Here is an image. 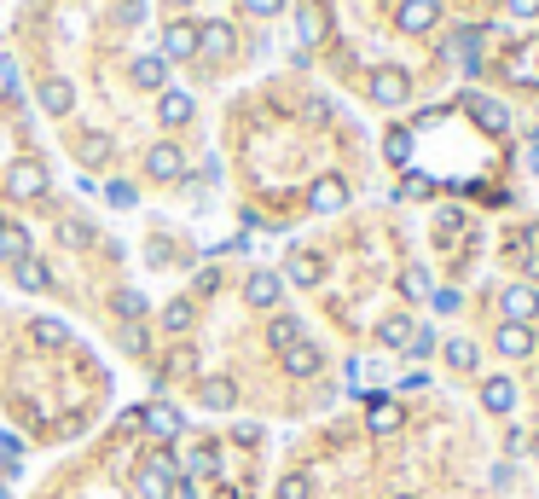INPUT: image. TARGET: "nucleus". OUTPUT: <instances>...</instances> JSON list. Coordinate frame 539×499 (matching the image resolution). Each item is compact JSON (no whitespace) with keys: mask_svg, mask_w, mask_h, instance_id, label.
Here are the masks:
<instances>
[{"mask_svg":"<svg viewBox=\"0 0 539 499\" xmlns=\"http://www.w3.org/2000/svg\"><path fill=\"white\" fill-rule=\"evenodd\" d=\"M371 99L389 105V111H394V105H406V99H412V76H406L401 65H377V70H371Z\"/></svg>","mask_w":539,"mask_h":499,"instance_id":"obj_1","label":"nucleus"},{"mask_svg":"<svg viewBox=\"0 0 539 499\" xmlns=\"http://www.w3.org/2000/svg\"><path fill=\"white\" fill-rule=\"evenodd\" d=\"M6 192L24 198V204H29V198H41V192H46V168H41L36 158H18V163L6 168Z\"/></svg>","mask_w":539,"mask_h":499,"instance_id":"obj_2","label":"nucleus"},{"mask_svg":"<svg viewBox=\"0 0 539 499\" xmlns=\"http://www.w3.org/2000/svg\"><path fill=\"white\" fill-rule=\"evenodd\" d=\"M146 175L151 180H180L186 175V151L174 146V139H157V146L146 151Z\"/></svg>","mask_w":539,"mask_h":499,"instance_id":"obj_3","label":"nucleus"},{"mask_svg":"<svg viewBox=\"0 0 539 499\" xmlns=\"http://www.w3.org/2000/svg\"><path fill=\"white\" fill-rule=\"evenodd\" d=\"M435 18H441V0H394V24H401L406 36L435 29Z\"/></svg>","mask_w":539,"mask_h":499,"instance_id":"obj_4","label":"nucleus"},{"mask_svg":"<svg viewBox=\"0 0 539 499\" xmlns=\"http://www.w3.org/2000/svg\"><path fill=\"white\" fill-rule=\"evenodd\" d=\"M296 29H302V46H320L331 36V6L325 0H302L296 6Z\"/></svg>","mask_w":539,"mask_h":499,"instance_id":"obj_5","label":"nucleus"},{"mask_svg":"<svg viewBox=\"0 0 539 499\" xmlns=\"http://www.w3.org/2000/svg\"><path fill=\"white\" fill-rule=\"evenodd\" d=\"M499 308H504V325H528V320L539 314V290H534V285H504Z\"/></svg>","mask_w":539,"mask_h":499,"instance_id":"obj_6","label":"nucleus"},{"mask_svg":"<svg viewBox=\"0 0 539 499\" xmlns=\"http://www.w3.org/2000/svg\"><path fill=\"white\" fill-rule=\"evenodd\" d=\"M464 105H470V117L482 122L487 134H511V111H504L499 99H487V93H464Z\"/></svg>","mask_w":539,"mask_h":499,"instance_id":"obj_7","label":"nucleus"},{"mask_svg":"<svg viewBox=\"0 0 539 499\" xmlns=\"http://www.w3.org/2000/svg\"><path fill=\"white\" fill-rule=\"evenodd\" d=\"M139 499H174V459H151L139 471Z\"/></svg>","mask_w":539,"mask_h":499,"instance_id":"obj_8","label":"nucleus"},{"mask_svg":"<svg viewBox=\"0 0 539 499\" xmlns=\"http://www.w3.org/2000/svg\"><path fill=\"white\" fill-rule=\"evenodd\" d=\"M139 424H146V430L157 435V442H174V435H180V430H186V418H180V412H174V407H168V401H151V407H146V412H139Z\"/></svg>","mask_w":539,"mask_h":499,"instance_id":"obj_9","label":"nucleus"},{"mask_svg":"<svg viewBox=\"0 0 539 499\" xmlns=\"http://www.w3.org/2000/svg\"><path fill=\"white\" fill-rule=\"evenodd\" d=\"M342 204H348V186H342L337 175L313 180V192H308V209H313V215H337Z\"/></svg>","mask_w":539,"mask_h":499,"instance_id":"obj_10","label":"nucleus"},{"mask_svg":"<svg viewBox=\"0 0 539 499\" xmlns=\"http://www.w3.org/2000/svg\"><path fill=\"white\" fill-rule=\"evenodd\" d=\"M198 53V24H168L163 29V58H168V65H174V58H192Z\"/></svg>","mask_w":539,"mask_h":499,"instance_id":"obj_11","label":"nucleus"},{"mask_svg":"<svg viewBox=\"0 0 539 499\" xmlns=\"http://www.w3.org/2000/svg\"><path fill=\"white\" fill-rule=\"evenodd\" d=\"M279 290H284L279 273H249L244 279V302L249 308H279Z\"/></svg>","mask_w":539,"mask_h":499,"instance_id":"obj_12","label":"nucleus"},{"mask_svg":"<svg viewBox=\"0 0 539 499\" xmlns=\"http://www.w3.org/2000/svg\"><path fill=\"white\" fill-rule=\"evenodd\" d=\"M192 93H180V87H163V99H157V117H163V128H180V122H192Z\"/></svg>","mask_w":539,"mask_h":499,"instance_id":"obj_13","label":"nucleus"},{"mask_svg":"<svg viewBox=\"0 0 539 499\" xmlns=\"http://www.w3.org/2000/svg\"><path fill=\"white\" fill-rule=\"evenodd\" d=\"M482 407L504 418V412H511V407H516V383H511V378H499V372H493V378H487V383H482Z\"/></svg>","mask_w":539,"mask_h":499,"instance_id":"obj_14","label":"nucleus"},{"mask_svg":"<svg viewBox=\"0 0 539 499\" xmlns=\"http://www.w3.org/2000/svg\"><path fill=\"white\" fill-rule=\"evenodd\" d=\"M70 105H76V87L65 82V76H53V82H41V111H46V117H65Z\"/></svg>","mask_w":539,"mask_h":499,"instance_id":"obj_15","label":"nucleus"},{"mask_svg":"<svg viewBox=\"0 0 539 499\" xmlns=\"http://www.w3.org/2000/svg\"><path fill=\"white\" fill-rule=\"evenodd\" d=\"M284 279H290V285H320V256H313V250H290Z\"/></svg>","mask_w":539,"mask_h":499,"instance_id":"obj_16","label":"nucleus"},{"mask_svg":"<svg viewBox=\"0 0 539 499\" xmlns=\"http://www.w3.org/2000/svg\"><path fill=\"white\" fill-rule=\"evenodd\" d=\"M232 46H238V41H232V24H203V29H198V53H209V58H227Z\"/></svg>","mask_w":539,"mask_h":499,"instance_id":"obj_17","label":"nucleus"},{"mask_svg":"<svg viewBox=\"0 0 539 499\" xmlns=\"http://www.w3.org/2000/svg\"><path fill=\"white\" fill-rule=\"evenodd\" d=\"M284 372H290V378H313V372H320V349H313V342H290V349H284Z\"/></svg>","mask_w":539,"mask_h":499,"instance_id":"obj_18","label":"nucleus"},{"mask_svg":"<svg viewBox=\"0 0 539 499\" xmlns=\"http://www.w3.org/2000/svg\"><path fill=\"white\" fill-rule=\"evenodd\" d=\"M134 82H139V87H163V82H168V58H163V53H139V58H134Z\"/></svg>","mask_w":539,"mask_h":499,"instance_id":"obj_19","label":"nucleus"},{"mask_svg":"<svg viewBox=\"0 0 539 499\" xmlns=\"http://www.w3.org/2000/svg\"><path fill=\"white\" fill-rule=\"evenodd\" d=\"M377 337H383V349H412V337H418V325H412L406 314H389L383 325H377Z\"/></svg>","mask_w":539,"mask_h":499,"instance_id":"obj_20","label":"nucleus"},{"mask_svg":"<svg viewBox=\"0 0 539 499\" xmlns=\"http://www.w3.org/2000/svg\"><path fill=\"white\" fill-rule=\"evenodd\" d=\"M499 354H511V361L534 354V331L528 325H499Z\"/></svg>","mask_w":539,"mask_h":499,"instance_id":"obj_21","label":"nucleus"},{"mask_svg":"<svg viewBox=\"0 0 539 499\" xmlns=\"http://www.w3.org/2000/svg\"><path fill=\"white\" fill-rule=\"evenodd\" d=\"M198 395H203V407H209V412H227L238 401V389H232V378H203Z\"/></svg>","mask_w":539,"mask_h":499,"instance_id":"obj_22","label":"nucleus"},{"mask_svg":"<svg viewBox=\"0 0 539 499\" xmlns=\"http://www.w3.org/2000/svg\"><path fill=\"white\" fill-rule=\"evenodd\" d=\"M18 256H29V232L18 221H0V261H18Z\"/></svg>","mask_w":539,"mask_h":499,"instance_id":"obj_23","label":"nucleus"},{"mask_svg":"<svg viewBox=\"0 0 539 499\" xmlns=\"http://www.w3.org/2000/svg\"><path fill=\"white\" fill-rule=\"evenodd\" d=\"M366 424H371V435H389V430H401V407H394V401H371Z\"/></svg>","mask_w":539,"mask_h":499,"instance_id":"obj_24","label":"nucleus"},{"mask_svg":"<svg viewBox=\"0 0 539 499\" xmlns=\"http://www.w3.org/2000/svg\"><path fill=\"white\" fill-rule=\"evenodd\" d=\"M12 273H18L24 290H46V261H36V256H18V261H12Z\"/></svg>","mask_w":539,"mask_h":499,"instance_id":"obj_25","label":"nucleus"},{"mask_svg":"<svg viewBox=\"0 0 539 499\" xmlns=\"http://www.w3.org/2000/svg\"><path fill=\"white\" fill-rule=\"evenodd\" d=\"M186 471H192V476H215V471H220V453H215V442H198L192 453H186Z\"/></svg>","mask_w":539,"mask_h":499,"instance_id":"obj_26","label":"nucleus"},{"mask_svg":"<svg viewBox=\"0 0 539 499\" xmlns=\"http://www.w3.org/2000/svg\"><path fill=\"white\" fill-rule=\"evenodd\" d=\"M267 337H273V349H290V342H302V320H296V314H279Z\"/></svg>","mask_w":539,"mask_h":499,"instance_id":"obj_27","label":"nucleus"},{"mask_svg":"<svg viewBox=\"0 0 539 499\" xmlns=\"http://www.w3.org/2000/svg\"><path fill=\"white\" fill-rule=\"evenodd\" d=\"M475 361H482V354H475V342H464V337H453V342H447V366L475 372Z\"/></svg>","mask_w":539,"mask_h":499,"instance_id":"obj_28","label":"nucleus"},{"mask_svg":"<svg viewBox=\"0 0 539 499\" xmlns=\"http://www.w3.org/2000/svg\"><path fill=\"white\" fill-rule=\"evenodd\" d=\"M36 342L58 349V342H70V325H65V320H36Z\"/></svg>","mask_w":539,"mask_h":499,"instance_id":"obj_29","label":"nucleus"},{"mask_svg":"<svg viewBox=\"0 0 539 499\" xmlns=\"http://www.w3.org/2000/svg\"><path fill=\"white\" fill-rule=\"evenodd\" d=\"M383 151H389V163H412V134H406V128H389Z\"/></svg>","mask_w":539,"mask_h":499,"instance_id":"obj_30","label":"nucleus"},{"mask_svg":"<svg viewBox=\"0 0 539 499\" xmlns=\"http://www.w3.org/2000/svg\"><path fill=\"white\" fill-rule=\"evenodd\" d=\"M308 494H313L308 471H290V476H279V499H308Z\"/></svg>","mask_w":539,"mask_h":499,"instance_id":"obj_31","label":"nucleus"},{"mask_svg":"<svg viewBox=\"0 0 539 499\" xmlns=\"http://www.w3.org/2000/svg\"><path fill=\"white\" fill-rule=\"evenodd\" d=\"M117 314L122 320H139V314H146V296H139V290H117Z\"/></svg>","mask_w":539,"mask_h":499,"instance_id":"obj_32","label":"nucleus"},{"mask_svg":"<svg viewBox=\"0 0 539 499\" xmlns=\"http://www.w3.org/2000/svg\"><path fill=\"white\" fill-rule=\"evenodd\" d=\"M163 325H168V331H186V325H192V302H168L163 308Z\"/></svg>","mask_w":539,"mask_h":499,"instance_id":"obj_33","label":"nucleus"},{"mask_svg":"<svg viewBox=\"0 0 539 499\" xmlns=\"http://www.w3.org/2000/svg\"><path fill=\"white\" fill-rule=\"evenodd\" d=\"M279 6H284V0H244L249 18H279Z\"/></svg>","mask_w":539,"mask_h":499,"instance_id":"obj_34","label":"nucleus"},{"mask_svg":"<svg viewBox=\"0 0 539 499\" xmlns=\"http://www.w3.org/2000/svg\"><path fill=\"white\" fill-rule=\"evenodd\" d=\"M139 18H146V6H139V0H122V6H117V24H139Z\"/></svg>","mask_w":539,"mask_h":499,"instance_id":"obj_35","label":"nucleus"},{"mask_svg":"<svg viewBox=\"0 0 539 499\" xmlns=\"http://www.w3.org/2000/svg\"><path fill=\"white\" fill-rule=\"evenodd\" d=\"M87 158H93V163L110 158V139H105V134H87Z\"/></svg>","mask_w":539,"mask_h":499,"instance_id":"obj_36","label":"nucleus"},{"mask_svg":"<svg viewBox=\"0 0 539 499\" xmlns=\"http://www.w3.org/2000/svg\"><path fill=\"white\" fill-rule=\"evenodd\" d=\"M423 290H430V273H423V268L406 273V296H423Z\"/></svg>","mask_w":539,"mask_h":499,"instance_id":"obj_37","label":"nucleus"},{"mask_svg":"<svg viewBox=\"0 0 539 499\" xmlns=\"http://www.w3.org/2000/svg\"><path fill=\"white\" fill-rule=\"evenodd\" d=\"M110 204L128 209V204H134V186H122V180H117V186H110Z\"/></svg>","mask_w":539,"mask_h":499,"instance_id":"obj_38","label":"nucleus"},{"mask_svg":"<svg viewBox=\"0 0 539 499\" xmlns=\"http://www.w3.org/2000/svg\"><path fill=\"white\" fill-rule=\"evenodd\" d=\"M87 239H93V232L82 221H65V244H87Z\"/></svg>","mask_w":539,"mask_h":499,"instance_id":"obj_39","label":"nucleus"},{"mask_svg":"<svg viewBox=\"0 0 539 499\" xmlns=\"http://www.w3.org/2000/svg\"><path fill=\"white\" fill-rule=\"evenodd\" d=\"M511 18H539V0H511Z\"/></svg>","mask_w":539,"mask_h":499,"instance_id":"obj_40","label":"nucleus"},{"mask_svg":"<svg viewBox=\"0 0 539 499\" xmlns=\"http://www.w3.org/2000/svg\"><path fill=\"white\" fill-rule=\"evenodd\" d=\"M435 349V331H423V325H418V337H412V354H430Z\"/></svg>","mask_w":539,"mask_h":499,"instance_id":"obj_41","label":"nucleus"},{"mask_svg":"<svg viewBox=\"0 0 539 499\" xmlns=\"http://www.w3.org/2000/svg\"><path fill=\"white\" fill-rule=\"evenodd\" d=\"M516 256H522V273L539 279V250H516Z\"/></svg>","mask_w":539,"mask_h":499,"instance_id":"obj_42","label":"nucleus"},{"mask_svg":"<svg viewBox=\"0 0 539 499\" xmlns=\"http://www.w3.org/2000/svg\"><path fill=\"white\" fill-rule=\"evenodd\" d=\"M174 499H198V488L192 482H174Z\"/></svg>","mask_w":539,"mask_h":499,"instance_id":"obj_43","label":"nucleus"},{"mask_svg":"<svg viewBox=\"0 0 539 499\" xmlns=\"http://www.w3.org/2000/svg\"><path fill=\"white\" fill-rule=\"evenodd\" d=\"M168 6H192V0H168Z\"/></svg>","mask_w":539,"mask_h":499,"instance_id":"obj_44","label":"nucleus"},{"mask_svg":"<svg viewBox=\"0 0 539 499\" xmlns=\"http://www.w3.org/2000/svg\"><path fill=\"white\" fill-rule=\"evenodd\" d=\"M534 464H539V442H534Z\"/></svg>","mask_w":539,"mask_h":499,"instance_id":"obj_45","label":"nucleus"},{"mask_svg":"<svg viewBox=\"0 0 539 499\" xmlns=\"http://www.w3.org/2000/svg\"><path fill=\"white\" fill-rule=\"evenodd\" d=\"M401 499H412V494H401Z\"/></svg>","mask_w":539,"mask_h":499,"instance_id":"obj_46","label":"nucleus"}]
</instances>
